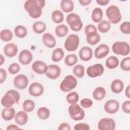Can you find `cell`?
Returning <instances> with one entry per match:
<instances>
[{
    "label": "cell",
    "mask_w": 130,
    "mask_h": 130,
    "mask_svg": "<svg viewBox=\"0 0 130 130\" xmlns=\"http://www.w3.org/2000/svg\"><path fill=\"white\" fill-rule=\"evenodd\" d=\"M24 8L29 16L34 19L41 17L43 8L38 4L37 0H28L24 4Z\"/></svg>",
    "instance_id": "1"
},
{
    "label": "cell",
    "mask_w": 130,
    "mask_h": 130,
    "mask_svg": "<svg viewBox=\"0 0 130 130\" xmlns=\"http://www.w3.org/2000/svg\"><path fill=\"white\" fill-rule=\"evenodd\" d=\"M106 15L110 23H118L122 19V15L119 8L116 5L109 6L106 10Z\"/></svg>",
    "instance_id": "2"
},
{
    "label": "cell",
    "mask_w": 130,
    "mask_h": 130,
    "mask_svg": "<svg viewBox=\"0 0 130 130\" xmlns=\"http://www.w3.org/2000/svg\"><path fill=\"white\" fill-rule=\"evenodd\" d=\"M66 21L71 30L74 31H80L83 26V23L80 16L73 12H71L67 15Z\"/></svg>",
    "instance_id": "3"
},
{
    "label": "cell",
    "mask_w": 130,
    "mask_h": 130,
    "mask_svg": "<svg viewBox=\"0 0 130 130\" xmlns=\"http://www.w3.org/2000/svg\"><path fill=\"white\" fill-rule=\"evenodd\" d=\"M77 80L72 75H68L64 77L59 85L61 91L68 92L71 91L77 86Z\"/></svg>",
    "instance_id": "4"
},
{
    "label": "cell",
    "mask_w": 130,
    "mask_h": 130,
    "mask_svg": "<svg viewBox=\"0 0 130 130\" xmlns=\"http://www.w3.org/2000/svg\"><path fill=\"white\" fill-rule=\"evenodd\" d=\"M68 112L72 119L79 121L84 119L85 116V111L78 104H71L68 108Z\"/></svg>",
    "instance_id": "5"
},
{
    "label": "cell",
    "mask_w": 130,
    "mask_h": 130,
    "mask_svg": "<svg viewBox=\"0 0 130 130\" xmlns=\"http://www.w3.org/2000/svg\"><path fill=\"white\" fill-rule=\"evenodd\" d=\"M112 50L116 54L126 56L129 53V45L125 41H116L112 44Z\"/></svg>",
    "instance_id": "6"
},
{
    "label": "cell",
    "mask_w": 130,
    "mask_h": 130,
    "mask_svg": "<svg viewBox=\"0 0 130 130\" xmlns=\"http://www.w3.org/2000/svg\"><path fill=\"white\" fill-rule=\"evenodd\" d=\"M80 39L76 34H70L66 38L64 43L65 49L69 52H73L77 49L79 46Z\"/></svg>",
    "instance_id": "7"
},
{
    "label": "cell",
    "mask_w": 130,
    "mask_h": 130,
    "mask_svg": "<svg viewBox=\"0 0 130 130\" xmlns=\"http://www.w3.org/2000/svg\"><path fill=\"white\" fill-rule=\"evenodd\" d=\"M104 72V67L101 63H95L89 66L86 69V74L90 78H96L102 76Z\"/></svg>",
    "instance_id": "8"
},
{
    "label": "cell",
    "mask_w": 130,
    "mask_h": 130,
    "mask_svg": "<svg viewBox=\"0 0 130 130\" xmlns=\"http://www.w3.org/2000/svg\"><path fill=\"white\" fill-rule=\"evenodd\" d=\"M115 128V121L111 118H102L98 123V128L99 130H114Z\"/></svg>",
    "instance_id": "9"
},
{
    "label": "cell",
    "mask_w": 130,
    "mask_h": 130,
    "mask_svg": "<svg viewBox=\"0 0 130 130\" xmlns=\"http://www.w3.org/2000/svg\"><path fill=\"white\" fill-rule=\"evenodd\" d=\"M29 81L27 77L24 74H19L13 79V84L15 88L20 90L26 88L28 85Z\"/></svg>",
    "instance_id": "10"
},
{
    "label": "cell",
    "mask_w": 130,
    "mask_h": 130,
    "mask_svg": "<svg viewBox=\"0 0 130 130\" xmlns=\"http://www.w3.org/2000/svg\"><path fill=\"white\" fill-rule=\"evenodd\" d=\"M119 103L114 99L108 100L104 105V110L109 114H113L117 113L119 109Z\"/></svg>",
    "instance_id": "11"
},
{
    "label": "cell",
    "mask_w": 130,
    "mask_h": 130,
    "mask_svg": "<svg viewBox=\"0 0 130 130\" xmlns=\"http://www.w3.org/2000/svg\"><path fill=\"white\" fill-rule=\"evenodd\" d=\"M28 91L30 95L35 97H38L43 94L44 87L42 84L35 82L30 84L28 87Z\"/></svg>",
    "instance_id": "12"
},
{
    "label": "cell",
    "mask_w": 130,
    "mask_h": 130,
    "mask_svg": "<svg viewBox=\"0 0 130 130\" xmlns=\"http://www.w3.org/2000/svg\"><path fill=\"white\" fill-rule=\"evenodd\" d=\"M110 52L109 46L106 44H101L94 51V56L96 59H103L106 57Z\"/></svg>",
    "instance_id": "13"
},
{
    "label": "cell",
    "mask_w": 130,
    "mask_h": 130,
    "mask_svg": "<svg viewBox=\"0 0 130 130\" xmlns=\"http://www.w3.org/2000/svg\"><path fill=\"white\" fill-rule=\"evenodd\" d=\"M61 72V69L58 65L51 64L48 66L47 71L45 74L49 79L55 80L60 76Z\"/></svg>",
    "instance_id": "14"
},
{
    "label": "cell",
    "mask_w": 130,
    "mask_h": 130,
    "mask_svg": "<svg viewBox=\"0 0 130 130\" xmlns=\"http://www.w3.org/2000/svg\"><path fill=\"white\" fill-rule=\"evenodd\" d=\"M33 59L32 53L28 49H23L18 55V60L23 65L29 64Z\"/></svg>",
    "instance_id": "15"
},
{
    "label": "cell",
    "mask_w": 130,
    "mask_h": 130,
    "mask_svg": "<svg viewBox=\"0 0 130 130\" xmlns=\"http://www.w3.org/2000/svg\"><path fill=\"white\" fill-rule=\"evenodd\" d=\"M48 69V65L42 60H36L31 66V69L37 74L43 75L46 74Z\"/></svg>",
    "instance_id": "16"
},
{
    "label": "cell",
    "mask_w": 130,
    "mask_h": 130,
    "mask_svg": "<svg viewBox=\"0 0 130 130\" xmlns=\"http://www.w3.org/2000/svg\"><path fill=\"white\" fill-rule=\"evenodd\" d=\"M3 51L6 56L9 58H12L15 57L17 55L18 51V48L16 44L14 43H9L5 45Z\"/></svg>",
    "instance_id": "17"
},
{
    "label": "cell",
    "mask_w": 130,
    "mask_h": 130,
    "mask_svg": "<svg viewBox=\"0 0 130 130\" xmlns=\"http://www.w3.org/2000/svg\"><path fill=\"white\" fill-rule=\"evenodd\" d=\"M79 56L82 61H88L93 56V51L88 46H83L79 51Z\"/></svg>",
    "instance_id": "18"
},
{
    "label": "cell",
    "mask_w": 130,
    "mask_h": 130,
    "mask_svg": "<svg viewBox=\"0 0 130 130\" xmlns=\"http://www.w3.org/2000/svg\"><path fill=\"white\" fill-rule=\"evenodd\" d=\"M42 40L44 45L49 48H53L56 45V40L55 37L50 33L44 34Z\"/></svg>",
    "instance_id": "19"
},
{
    "label": "cell",
    "mask_w": 130,
    "mask_h": 130,
    "mask_svg": "<svg viewBox=\"0 0 130 130\" xmlns=\"http://www.w3.org/2000/svg\"><path fill=\"white\" fill-rule=\"evenodd\" d=\"M15 121L18 125H25L28 121V117L27 112L24 111H19L16 113L14 117Z\"/></svg>",
    "instance_id": "20"
},
{
    "label": "cell",
    "mask_w": 130,
    "mask_h": 130,
    "mask_svg": "<svg viewBox=\"0 0 130 130\" xmlns=\"http://www.w3.org/2000/svg\"><path fill=\"white\" fill-rule=\"evenodd\" d=\"M124 83L121 80L119 79H114L111 83V90L113 93L115 94H119L123 90L124 87Z\"/></svg>",
    "instance_id": "21"
},
{
    "label": "cell",
    "mask_w": 130,
    "mask_h": 130,
    "mask_svg": "<svg viewBox=\"0 0 130 130\" xmlns=\"http://www.w3.org/2000/svg\"><path fill=\"white\" fill-rule=\"evenodd\" d=\"M16 115L15 110L13 107L4 108L1 113V116L5 121H10L14 118Z\"/></svg>",
    "instance_id": "22"
},
{
    "label": "cell",
    "mask_w": 130,
    "mask_h": 130,
    "mask_svg": "<svg viewBox=\"0 0 130 130\" xmlns=\"http://www.w3.org/2000/svg\"><path fill=\"white\" fill-rule=\"evenodd\" d=\"M16 104L15 100L14 97L10 94L6 92L2 98L1 104L5 108L11 107Z\"/></svg>",
    "instance_id": "23"
},
{
    "label": "cell",
    "mask_w": 130,
    "mask_h": 130,
    "mask_svg": "<svg viewBox=\"0 0 130 130\" xmlns=\"http://www.w3.org/2000/svg\"><path fill=\"white\" fill-rule=\"evenodd\" d=\"M62 11L66 13H70L74 9V3L72 0H62L60 3Z\"/></svg>",
    "instance_id": "24"
},
{
    "label": "cell",
    "mask_w": 130,
    "mask_h": 130,
    "mask_svg": "<svg viewBox=\"0 0 130 130\" xmlns=\"http://www.w3.org/2000/svg\"><path fill=\"white\" fill-rule=\"evenodd\" d=\"M106 95V91L104 87L98 86L96 87L92 92L93 98L98 101L103 100Z\"/></svg>",
    "instance_id": "25"
},
{
    "label": "cell",
    "mask_w": 130,
    "mask_h": 130,
    "mask_svg": "<svg viewBox=\"0 0 130 130\" xmlns=\"http://www.w3.org/2000/svg\"><path fill=\"white\" fill-rule=\"evenodd\" d=\"M91 19L95 23H99L102 20L103 18V10L99 7L95 8L91 13Z\"/></svg>",
    "instance_id": "26"
},
{
    "label": "cell",
    "mask_w": 130,
    "mask_h": 130,
    "mask_svg": "<svg viewBox=\"0 0 130 130\" xmlns=\"http://www.w3.org/2000/svg\"><path fill=\"white\" fill-rule=\"evenodd\" d=\"M64 55L63 50L61 48L55 49L51 54V60L55 62H57L61 60Z\"/></svg>",
    "instance_id": "27"
},
{
    "label": "cell",
    "mask_w": 130,
    "mask_h": 130,
    "mask_svg": "<svg viewBox=\"0 0 130 130\" xmlns=\"http://www.w3.org/2000/svg\"><path fill=\"white\" fill-rule=\"evenodd\" d=\"M105 64L108 69L110 70L114 69L119 64V59L115 56H110L107 58Z\"/></svg>",
    "instance_id": "28"
},
{
    "label": "cell",
    "mask_w": 130,
    "mask_h": 130,
    "mask_svg": "<svg viewBox=\"0 0 130 130\" xmlns=\"http://www.w3.org/2000/svg\"><path fill=\"white\" fill-rule=\"evenodd\" d=\"M54 31L57 37L59 38H63L68 34L69 28L66 25L61 24L58 25L55 27Z\"/></svg>",
    "instance_id": "29"
},
{
    "label": "cell",
    "mask_w": 130,
    "mask_h": 130,
    "mask_svg": "<svg viewBox=\"0 0 130 130\" xmlns=\"http://www.w3.org/2000/svg\"><path fill=\"white\" fill-rule=\"evenodd\" d=\"M32 27L35 33L37 34H41L46 30L47 26L44 22L38 21L34 23Z\"/></svg>",
    "instance_id": "30"
},
{
    "label": "cell",
    "mask_w": 130,
    "mask_h": 130,
    "mask_svg": "<svg viewBox=\"0 0 130 130\" xmlns=\"http://www.w3.org/2000/svg\"><path fill=\"white\" fill-rule=\"evenodd\" d=\"M14 32L16 37L20 39L25 38L27 35V29L26 27L22 25L16 26L14 28Z\"/></svg>",
    "instance_id": "31"
},
{
    "label": "cell",
    "mask_w": 130,
    "mask_h": 130,
    "mask_svg": "<svg viewBox=\"0 0 130 130\" xmlns=\"http://www.w3.org/2000/svg\"><path fill=\"white\" fill-rule=\"evenodd\" d=\"M51 19L55 23L59 24L63 21L64 15L60 10H55L51 14Z\"/></svg>",
    "instance_id": "32"
},
{
    "label": "cell",
    "mask_w": 130,
    "mask_h": 130,
    "mask_svg": "<svg viewBox=\"0 0 130 130\" xmlns=\"http://www.w3.org/2000/svg\"><path fill=\"white\" fill-rule=\"evenodd\" d=\"M37 115L39 119L41 120H46L50 117V110L47 107H41L38 109Z\"/></svg>",
    "instance_id": "33"
},
{
    "label": "cell",
    "mask_w": 130,
    "mask_h": 130,
    "mask_svg": "<svg viewBox=\"0 0 130 130\" xmlns=\"http://www.w3.org/2000/svg\"><path fill=\"white\" fill-rule=\"evenodd\" d=\"M13 38L12 31L9 29H3L0 32V38L3 42H9Z\"/></svg>",
    "instance_id": "34"
},
{
    "label": "cell",
    "mask_w": 130,
    "mask_h": 130,
    "mask_svg": "<svg viewBox=\"0 0 130 130\" xmlns=\"http://www.w3.org/2000/svg\"><path fill=\"white\" fill-rule=\"evenodd\" d=\"M111 23L107 20H102L98 24V30L102 33L105 34L109 31L111 28Z\"/></svg>",
    "instance_id": "35"
},
{
    "label": "cell",
    "mask_w": 130,
    "mask_h": 130,
    "mask_svg": "<svg viewBox=\"0 0 130 130\" xmlns=\"http://www.w3.org/2000/svg\"><path fill=\"white\" fill-rule=\"evenodd\" d=\"M73 74L78 78H82L85 74V68L81 64L75 65L73 69Z\"/></svg>",
    "instance_id": "36"
},
{
    "label": "cell",
    "mask_w": 130,
    "mask_h": 130,
    "mask_svg": "<svg viewBox=\"0 0 130 130\" xmlns=\"http://www.w3.org/2000/svg\"><path fill=\"white\" fill-rule=\"evenodd\" d=\"M78 57L75 54L72 53L67 55L64 58V63L68 67L75 66L78 62Z\"/></svg>",
    "instance_id": "37"
},
{
    "label": "cell",
    "mask_w": 130,
    "mask_h": 130,
    "mask_svg": "<svg viewBox=\"0 0 130 130\" xmlns=\"http://www.w3.org/2000/svg\"><path fill=\"white\" fill-rule=\"evenodd\" d=\"M35 108V103L34 101L27 99L25 100L22 103V109L23 110L26 112H32Z\"/></svg>",
    "instance_id": "38"
},
{
    "label": "cell",
    "mask_w": 130,
    "mask_h": 130,
    "mask_svg": "<svg viewBox=\"0 0 130 130\" xmlns=\"http://www.w3.org/2000/svg\"><path fill=\"white\" fill-rule=\"evenodd\" d=\"M79 100V95L76 91H71L66 96L67 102L70 105L76 104Z\"/></svg>",
    "instance_id": "39"
},
{
    "label": "cell",
    "mask_w": 130,
    "mask_h": 130,
    "mask_svg": "<svg viewBox=\"0 0 130 130\" xmlns=\"http://www.w3.org/2000/svg\"><path fill=\"white\" fill-rule=\"evenodd\" d=\"M101 39V36L98 32L93 35L87 36L86 38L87 43L91 46H93L98 44L100 41Z\"/></svg>",
    "instance_id": "40"
},
{
    "label": "cell",
    "mask_w": 130,
    "mask_h": 130,
    "mask_svg": "<svg viewBox=\"0 0 130 130\" xmlns=\"http://www.w3.org/2000/svg\"><path fill=\"white\" fill-rule=\"evenodd\" d=\"M120 68L124 71L129 72L130 71V58L125 57L123 58L119 62Z\"/></svg>",
    "instance_id": "41"
},
{
    "label": "cell",
    "mask_w": 130,
    "mask_h": 130,
    "mask_svg": "<svg viewBox=\"0 0 130 130\" xmlns=\"http://www.w3.org/2000/svg\"><path fill=\"white\" fill-rule=\"evenodd\" d=\"M20 70V66L16 62L10 64L8 67V72L11 75H15L18 73Z\"/></svg>",
    "instance_id": "42"
},
{
    "label": "cell",
    "mask_w": 130,
    "mask_h": 130,
    "mask_svg": "<svg viewBox=\"0 0 130 130\" xmlns=\"http://www.w3.org/2000/svg\"><path fill=\"white\" fill-rule=\"evenodd\" d=\"M119 29L120 31L125 35H128L130 34V22L128 21H124L122 23L120 26Z\"/></svg>",
    "instance_id": "43"
},
{
    "label": "cell",
    "mask_w": 130,
    "mask_h": 130,
    "mask_svg": "<svg viewBox=\"0 0 130 130\" xmlns=\"http://www.w3.org/2000/svg\"><path fill=\"white\" fill-rule=\"evenodd\" d=\"M84 32L86 36H89L98 32V29L96 26L93 24H88L84 28Z\"/></svg>",
    "instance_id": "44"
},
{
    "label": "cell",
    "mask_w": 130,
    "mask_h": 130,
    "mask_svg": "<svg viewBox=\"0 0 130 130\" xmlns=\"http://www.w3.org/2000/svg\"><path fill=\"white\" fill-rule=\"evenodd\" d=\"M93 105V101L88 98H84L80 101V105L82 107L87 109L90 108Z\"/></svg>",
    "instance_id": "45"
},
{
    "label": "cell",
    "mask_w": 130,
    "mask_h": 130,
    "mask_svg": "<svg viewBox=\"0 0 130 130\" xmlns=\"http://www.w3.org/2000/svg\"><path fill=\"white\" fill-rule=\"evenodd\" d=\"M74 129L75 130H89L90 129V126L87 123H78L74 125Z\"/></svg>",
    "instance_id": "46"
},
{
    "label": "cell",
    "mask_w": 130,
    "mask_h": 130,
    "mask_svg": "<svg viewBox=\"0 0 130 130\" xmlns=\"http://www.w3.org/2000/svg\"><path fill=\"white\" fill-rule=\"evenodd\" d=\"M7 93H9L10 94H11L14 98L15 100V102H16V104H18L20 99V95L19 92L14 89H10L9 90H8L7 92Z\"/></svg>",
    "instance_id": "47"
},
{
    "label": "cell",
    "mask_w": 130,
    "mask_h": 130,
    "mask_svg": "<svg viewBox=\"0 0 130 130\" xmlns=\"http://www.w3.org/2000/svg\"><path fill=\"white\" fill-rule=\"evenodd\" d=\"M122 110L126 114L130 113V101L126 100L123 102L122 104Z\"/></svg>",
    "instance_id": "48"
},
{
    "label": "cell",
    "mask_w": 130,
    "mask_h": 130,
    "mask_svg": "<svg viewBox=\"0 0 130 130\" xmlns=\"http://www.w3.org/2000/svg\"><path fill=\"white\" fill-rule=\"evenodd\" d=\"M7 77V73L6 70L1 68L0 69V83L2 84L5 82Z\"/></svg>",
    "instance_id": "49"
},
{
    "label": "cell",
    "mask_w": 130,
    "mask_h": 130,
    "mask_svg": "<svg viewBox=\"0 0 130 130\" xmlns=\"http://www.w3.org/2000/svg\"><path fill=\"white\" fill-rule=\"evenodd\" d=\"M58 130H71V125L67 122H62L59 124L57 128Z\"/></svg>",
    "instance_id": "50"
},
{
    "label": "cell",
    "mask_w": 130,
    "mask_h": 130,
    "mask_svg": "<svg viewBox=\"0 0 130 130\" xmlns=\"http://www.w3.org/2000/svg\"><path fill=\"white\" fill-rule=\"evenodd\" d=\"M21 129L17 125L15 124H11L7 126L6 129L7 130H13V129Z\"/></svg>",
    "instance_id": "51"
},
{
    "label": "cell",
    "mask_w": 130,
    "mask_h": 130,
    "mask_svg": "<svg viewBox=\"0 0 130 130\" xmlns=\"http://www.w3.org/2000/svg\"><path fill=\"white\" fill-rule=\"evenodd\" d=\"M95 2L98 5L104 6L107 5L110 2V1L109 0H96Z\"/></svg>",
    "instance_id": "52"
},
{
    "label": "cell",
    "mask_w": 130,
    "mask_h": 130,
    "mask_svg": "<svg viewBox=\"0 0 130 130\" xmlns=\"http://www.w3.org/2000/svg\"><path fill=\"white\" fill-rule=\"evenodd\" d=\"M92 2L91 0H79V3L83 6H86L90 4Z\"/></svg>",
    "instance_id": "53"
},
{
    "label": "cell",
    "mask_w": 130,
    "mask_h": 130,
    "mask_svg": "<svg viewBox=\"0 0 130 130\" xmlns=\"http://www.w3.org/2000/svg\"><path fill=\"white\" fill-rule=\"evenodd\" d=\"M125 95L127 98L128 99L130 98V85L129 84H128L125 88Z\"/></svg>",
    "instance_id": "54"
},
{
    "label": "cell",
    "mask_w": 130,
    "mask_h": 130,
    "mask_svg": "<svg viewBox=\"0 0 130 130\" xmlns=\"http://www.w3.org/2000/svg\"><path fill=\"white\" fill-rule=\"evenodd\" d=\"M5 58L2 54L0 55V66H2L5 62Z\"/></svg>",
    "instance_id": "55"
}]
</instances>
